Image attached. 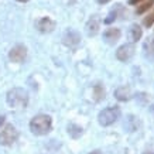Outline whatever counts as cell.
Masks as SVG:
<instances>
[{"label": "cell", "mask_w": 154, "mask_h": 154, "mask_svg": "<svg viewBox=\"0 0 154 154\" xmlns=\"http://www.w3.org/2000/svg\"><path fill=\"white\" fill-rule=\"evenodd\" d=\"M3 125H5V116H0V129H2Z\"/></svg>", "instance_id": "obj_20"}, {"label": "cell", "mask_w": 154, "mask_h": 154, "mask_svg": "<svg viewBox=\"0 0 154 154\" xmlns=\"http://www.w3.org/2000/svg\"><path fill=\"white\" fill-rule=\"evenodd\" d=\"M141 2H144V0H129V5H139Z\"/></svg>", "instance_id": "obj_18"}, {"label": "cell", "mask_w": 154, "mask_h": 154, "mask_svg": "<svg viewBox=\"0 0 154 154\" xmlns=\"http://www.w3.org/2000/svg\"><path fill=\"white\" fill-rule=\"evenodd\" d=\"M17 2H21V3H26V2H28V0H17Z\"/></svg>", "instance_id": "obj_21"}, {"label": "cell", "mask_w": 154, "mask_h": 154, "mask_svg": "<svg viewBox=\"0 0 154 154\" xmlns=\"http://www.w3.org/2000/svg\"><path fill=\"white\" fill-rule=\"evenodd\" d=\"M154 7V0H146V2H141V5L137 7V14H143L146 11H149L150 9Z\"/></svg>", "instance_id": "obj_14"}, {"label": "cell", "mask_w": 154, "mask_h": 154, "mask_svg": "<svg viewBox=\"0 0 154 154\" xmlns=\"http://www.w3.org/2000/svg\"><path fill=\"white\" fill-rule=\"evenodd\" d=\"M96 2H98L99 5H106V3H109L110 0H96Z\"/></svg>", "instance_id": "obj_19"}, {"label": "cell", "mask_w": 154, "mask_h": 154, "mask_svg": "<svg viewBox=\"0 0 154 154\" xmlns=\"http://www.w3.org/2000/svg\"><path fill=\"white\" fill-rule=\"evenodd\" d=\"M62 42L65 44L66 47H75V45H78L81 42L79 33L75 31V30H68V31H65L64 37H62Z\"/></svg>", "instance_id": "obj_9"}, {"label": "cell", "mask_w": 154, "mask_h": 154, "mask_svg": "<svg viewBox=\"0 0 154 154\" xmlns=\"http://www.w3.org/2000/svg\"><path fill=\"white\" fill-rule=\"evenodd\" d=\"M19 139V131L13 125H6L0 131V144L2 146H11Z\"/></svg>", "instance_id": "obj_4"}, {"label": "cell", "mask_w": 154, "mask_h": 154, "mask_svg": "<svg viewBox=\"0 0 154 154\" xmlns=\"http://www.w3.org/2000/svg\"><path fill=\"white\" fill-rule=\"evenodd\" d=\"M116 16H117L116 11H112V13H110L109 16H107V19L105 20V23H106V24H110V23L113 21V20H116Z\"/></svg>", "instance_id": "obj_17"}, {"label": "cell", "mask_w": 154, "mask_h": 154, "mask_svg": "<svg viewBox=\"0 0 154 154\" xmlns=\"http://www.w3.org/2000/svg\"><path fill=\"white\" fill-rule=\"evenodd\" d=\"M120 35H122V31L116 27H109V28H106L105 33H103V38H105V41H106L109 45L116 44V42L120 40Z\"/></svg>", "instance_id": "obj_8"}, {"label": "cell", "mask_w": 154, "mask_h": 154, "mask_svg": "<svg viewBox=\"0 0 154 154\" xmlns=\"http://www.w3.org/2000/svg\"><path fill=\"white\" fill-rule=\"evenodd\" d=\"M26 57H27V48L24 47V45H16L10 50L9 52V58L11 62H16V64H21L24 60H26Z\"/></svg>", "instance_id": "obj_6"}, {"label": "cell", "mask_w": 154, "mask_h": 154, "mask_svg": "<svg viewBox=\"0 0 154 154\" xmlns=\"http://www.w3.org/2000/svg\"><path fill=\"white\" fill-rule=\"evenodd\" d=\"M52 129V119L48 115H37L30 122V130L35 136H44Z\"/></svg>", "instance_id": "obj_2"}, {"label": "cell", "mask_w": 154, "mask_h": 154, "mask_svg": "<svg viewBox=\"0 0 154 154\" xmlns=\"http://www.w3.org/2000/svg\"><path fill=\"white\" fill-rule=\"evenodd\" d=\"M143 51H144V57L149 61H154V38L150 37L146 40L144 45H143Z\"/></svg>", "instance_id": "obj_11"}, {"label": "cell", "mask_w": 154, "mask_h": 154, "mask_svg": "<svg viewBox=\"0 0 154 154\" xmlns=\"http://www.w3.org/2000/svg\"><path fill=\"white\" fill-rule=\"evenodd\" d=\"M143 35V30L139 24H131L129 28V38L131 42H137Z\"/></svg>", "instance_id": "obj_12"}, {"label": "cell", "mask_w": 154, "mask_h": 154, "mask_svg": "<svg viewBox=\"0 0 154 154\" xmlns=\"http://www.w3.org/2000/svg\"><path fill=\"white\" fill-rule=\"evenodd\" d=\"M115 96H116L117 100L126 102V100H129L131 96L130 88H129V86H120V88H117L116 92H115Z\"/></svg>", "instance_id": "obj_13"}, {"label": "cell", "mask_w": 154, "mask_h": 154, "mask_svg": "<svg viewBox=\"0 0 154 154\" xmlns=\"http://www.w3.org/2000/svg\"><path fill=\"white\" fill-rule=\"evenodd\" d=\"M153 23H154V9L151 10V11L144 17V20H143V24H144L146 27H151Z\"/></svg>", "instance_id": "obj_15"}, {"label": "cell", "mask_w": 154, "mask_h": 154, "mask_svg": "<svg viewBox=\"0 0 154 154\" xmlns=\"http://www.w3.org/2000/svg\"><path fill=\"white\" fill-rule=\"evenodd\" d=\"M95 100H100L102 98H105V89L100 86V85H96L95 86Z\"/></svg>", "instance_id": "obj_16"}, {"label": "cell", "mask_w": 154, "mask_h": 154, "mask_svg": "<svg viewBox=\"0 0 154 154\" xmlns=\"http://www.w3.org/2000/svg\"><path fill=\"white\" fill-rule=\"evenodd\" d=\"M99 28H100V19L98 16H94L86 23V33H88V35L92 37V35H96L99 33Z\"/></svg>", "instance_id": "obj_10"}, {"label": "cell", "mask_w": 154, "mask_h": 154, "mask_svg": "<svg viewBox=\"0 0 154 154\" xmlns=\"http://www.w3.org/2000/svg\"><path fill=\"white\" fill-rule=\"evenodd\" d=\"M91 154H99V153H96V151H95V153H91Z\"/></svg>", "instance_id": "obj_22"}, {"label": "cell", "mask_w": 154, "mask_h": 154, "mask_svg": "<svg viewBox=\"0 0 154 154\" xmlns=\"http://www.w3.org/2000/svg\"><path fill=\"white\" fill-rule=\"evenodd\" d=\"M153 112H154V106H153Z\"/></svg>", "instance_id": "obj_23"}, {"label": "cell", "mask_w": 154, "mask_h": 154, "mask_svg": "<svg viewBox=\"0 0 154 154\" xmlns=\"http://www.w3.org/2000/svg\"><path fill=\"white\" fill-rule=\"evenodd\" d=\"M134 51H136V47H134V42L131 44H125L122 47L117 48L116 51V58L122 62H127V61L131 60V57L134 55Z\"/></svg>", "instance_id": "obj_5"}, {"label": "cell", "mask_w": 154, "mask_h": 154, "mask_svg": "<svg viewBox=\"0 0 154 154\" xmlns=\"http://www.w3.org/2000/svg\"><path fill=\"white\" fill-rule=\"evenodd\" d=\"M7 105L14 109H24L28 105V94L23 88H13L7 92L6 96Z\"/></svg>", "instance_id": "obj_1"}, {"label": "cell", "mask_w": 154, "mask_h": 154, "mask_svg": "<svg viewBox=\"0 0 154 154\" xmlns=\"http://www.w3.org/2000/svg\"><path fill=\"white\" fill-rule=\"evenodd\" d=\"M119 117H120V110H119V107L115 106V107H106V109H103L102 112L99 113L98 120L102 126H110Z\"/></svg>", "instance_id": "obj_3"}, {"label": "cell", "mask_w": 154, "mask_h": 154, "mask_svg": "<svg viewBox=\"0 0 154 154\" xmlns=\"http://www.w3.org/2000/svg\"><path fill=\"white\" fill-rule=\"evenodd\" d=\"M35 27L40 33H51L55 28V21L51 20L50 17H41L40 20H37Z\"/></svg>", "instance_id": "obj_7"}]
</instances>
